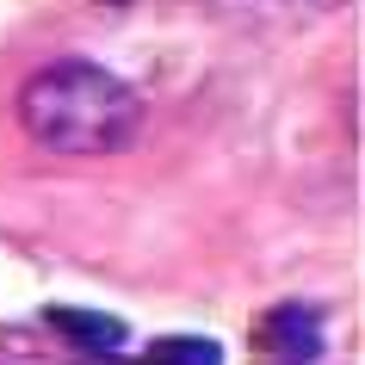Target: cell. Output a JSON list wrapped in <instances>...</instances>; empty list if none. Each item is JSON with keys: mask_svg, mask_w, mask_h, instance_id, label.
I'll list each match as a JSON object with an SVG mask.
<instances>
[{"mask_svg": "<svg viewBox=\"0 0 365 365\" xmlns=\"http://www.w3.org/2000/svg\"><path fill=\"white\" fill-rule=\"evenodd\" d=\"M19 124L50 155H118L143 130V93L99 62L62 56L19 87Z\"/></svg>", "mask_w": 365, "mask_h": 365, "instance_id": "cell-1", "label": "cell"}, {"mask_svg": "<svg viewBox=\"0 0 365 365\" xmlns=\"http://www.w3.org/2000/svg\"><path fill=\"white\" fill-rule=\"evenodd\" d=\"M322 309L309 304H279L260 316V346L272 353V365H316L322 359Z\"/></svg>", "mask_w": 365, "mask_h": 365, "instance_id": "cell-2", "label": "cell"}, {"mask_svg": "<svg viewBox=\"0 0 365 365\" xmlns=\"http://www.w3.org/2000/svg\"><path fill=\"white\" fill-rule=\"evenodd\" d=\"M43 316H50L56 334H68V341L87 346V353H118V346L130 341V328L118 322V316H106V309H68V304H56V309H43Z\"/></svg>", "mask_w": 365, "mask_h": 365, "instance_id": "cell-3", "label": "cell"}, {"mask_svg": "<svg viewBox=\"0 0 365 365\" xmlns=\"http://www.w3.org/2000/svg\"><path fill=\"white\" fill-rule=\"evenodd\" d=\"M143 365H223V346L205 334H161V341H149Z\"/></svg>", "mask_w": 365, "mask_h": 365, "instance_id": "cell-4", "label": "cell"}, {"mask_svg": "<svg viewBox=\"0 0 365 365\" xmlns=\"http://www.w3.org/2000/svg\"><path fill=\"white\" fill-rule=\"evenodd\" d=\"M75 365H130V359H118V353H87V359H75Z\"/></svg>", "mask_w": 365, "mask_h": 365, "instance_id": "cell-5", "label": "cell"}]
</instances>
